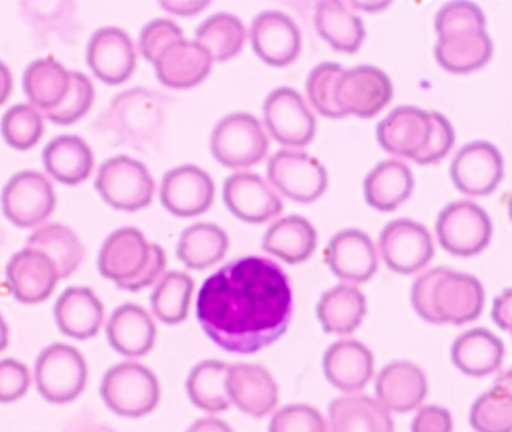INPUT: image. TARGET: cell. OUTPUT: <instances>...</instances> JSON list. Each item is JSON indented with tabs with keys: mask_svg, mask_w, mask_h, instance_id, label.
<instances>
[{
	"mask_svg": "<svg viewBox=\"0 0 512 432\" xmlns=\"http://www.w3.org/2000/svg\"><path fill=\"white\" fill-rule=\"evenodd\" d=\"M197 320L218 347L254 354L286 333L293 315L292 285L275 261L244 257L203 282Z\"/></svg>",
	"mask_w": 512,
	"mask_h": 432,
	"instance_id": "6da1fadb",
	"label": "cell"
},
{
	"mask_svg": "<svg viewBox=\"0 0 512 432\" xmlns=\"http://www.w3.org/2000/svg\"><path fill=\"white\" fill-rule=\"evenodd\" d=\"M437 62L452 74H469L487 65L493 56V41L485 32V17L476 3L458 0L446 3L436 15Z\"/></svg>",
	"mask_w": 512,
	"mask_h": 432,
	"instance_id": "7a4b0ae2",
	"label": "cell"
},
{
	"mask_svg": "<svg viewBox=\"0 0 512 432\" xmlns=\"http://www.w3.org/2000/svg\"><path fill=\"white\" fill-rule=\"evenodd\" d=\"M410 299L422 320L461 326L481 315L484 288L475 276L436 267L413 282Z\"/></svg>",
	"mask_w": 512,
	"mask_h": 432,
	"instance_id": "3957f363",
	"label": "cell"
},
{
	"mask_svg": "<svg viewBox=\"0 0 512 432\" xmlns=\"http://www.w3.org/2000/svg\"><path fill=\"white\" fill-rule=\"evenodd\" d=\"M166 269V252L149 243L142 231L133 227L113 231L101 246L98 270L119 288L140 291L151 287Z\"/></svg>",
	"mask_w": 512,
	"mask_h": 432,
	"instance_id": "277c9868",
	"label": "cell"
},
{
	"mask_svg": "<svg viewBox=\"0 0 512 432\" xmlns=\"http://www.w3.org/2000/svg\"><path fill=\"white\" fill-rule=\"evenodd\" d=\"M160 395V383L154 372L137 362L113 366L101 384L104 402L119 416H146L157 408Z\"/></svg>",
	"mask_w": 512,
	"mask_h": 432,
	"instance_id": "5b68a950",
	"label": "cell"
},
{
	"mask_svg": "<svg viewBox=\"0 0 512 432\" xmlns=\"http://www.w3.org/2000/svg\"><path fill=\"white\" fill-rule=\"evenodd\" d=\"M95 188L115 209L137 212L151 204L155 182L143 162L119 155L101 165Z\"/></svg>",
	"mask_w": 512,
	"mask_h": 432,
	"instance_id": "8992f818",
	"label": "cell"
},
{
	"mask_svg": "<svg viewBox=\"0 0 512 432\" xmlns=\"http://www.w3.org/2000/svg\"><path fill=\"white\" fill-rule=\"evenodd\" d=\"M38 392L53 404L74 401L88 383V365L77 348L53 344L44 348L35 363Z\"/></svg>",
	"mask_w": 512,
	"mask_h": 432,
	"instance_id": "52a82bcc",
	"label": "cell"
},
{
	"mask_svg": "<svg viewBox=\"0 0 512 432\" xmlns=\"http://www.w3.org/2000/svg\"><path fill=\"white\" fill-rule=\"evenodd\" d=\"M269 149V140L259 119L248 113L224 117L211 137L212 155L227 168L259 164Z\"/></svg>",
	"mask_w": 512,
	"mask_h": 432,
	"instance_id": "ba28073f",
	"label": "cell"
},
{
	"mask_svg": "<svg viewBox=\"0 0 512 432\" xmlns=\"http://www.w3.org/2000/svg\"><path fill=\"white\" fill-rule=\"evenodd\" d=\"M493 225L487 212L472 201L448 204L437 216L436 234L440 246L458 257H473L490 243Z\"/></svg>",
	"mask_w": 512,
	"mask_h": 432,
	"instance_id": "9c48e42d",
	"label": "cell"
},
{
	"mask_svg": "<svg viewBox=\"0 0 512 432\" xmlns=\"http://www.w3.org/2000/svg\"><path fill=\"white\" fill-rule=\"evenodd\" d=\"M4 215L20 228L37 227L46 221L56 206L52 183L38 171L26 170L14 174L2 191Z\"/></svg>",
	"mask_w": 512,
	"mask_h": 432,
	"instance_id": "30bf717a",
	"label": "cell"
},
{
	"mask_svg": "<svg viewBox=\"0 0 512 432\" xmlns=\"http://www.w3.org/2000/svg\"><path fill=\"white\" fill-rule=\"evenodd\" d=\"M268 179L281 194L298 203H313L328 188V173L314 156L280 150L268 162Z\"/></svg>",
	"mask_w": 512,
	"mask_h": 432,
	"instance_id": "8fae6325",
	"label": "cell"
},
{
	"mask_svg": "<svg viewBox=\"0 0 512 432\" xmlns=\"http://www.w3.org/2000/svg\"><path fill=\"white\" fill-rule=\"evenodd\" d=\"M433 131L431 113L416 107H397L377 125V140L386 152L422 165Z\"/></svg>",
	"mask_w": 512,
	"mask_h": 432,
	"instance_id": "7c38bea8",
	"label": "cell"
},
{
	"mask_svg": "<svg viewBox=\"0 0 512 432\" xmlns=\"http://www.w3.org/2000/svg\"><path fill=\"white\" fill-rule=\"evenodd\" d=\"M391 80L376 66L361 65L344 71L335 87V102L347 114L370 119L391 102Z\"/></svg>",
	"mask_w": 512,
	"mask_h": 432,
	"instance_id": "4fadbf2b",
	"label": "cell"
},
{
	"mask_svg": "<svg viewBox=\"0 0 512 432\" xmlns=\"http://www.w3.org/2000/svg\"><path fill=\"white\" fill-rule=\"evenodd\" d=\"M380 254L389 269L412 275L424 269L434 255L433 240L424 225L412 219H395L380 233Z\"/></svg>",
	"mask_w": 512,
	"mask_h": 432,
	"instance_id": "5bb4252c",
	"label": "cell"
},
{
	"mask_svg": "<svg viewBox=\"0 0 512 432\" xmlns=\"http://www.w3.org/2000/svg\"><path fill=\"white\" fill-rule=\"evenodd\" d=\"M263 116L269 132L278 143L304 147L316 134V119L304 98L290 87H278L263 104Z\"/></svg>",
	"mask_w": 512,
	"mask_h": 432,
	"instance_id": "9a60e30c",
	"label": "cell"
},
{
	"mask_svg": "<svg viewBox=\"0 0 512 432\" xmlns=\"http://www.w3.org/2000/svg\"><path fill=\"white\" fill-rule=\"evenodd\" d=\"M502 177V153L488 141H473L461 147L451 164L452 182L463 194H491Z\"/></svg>",
	"mask_w": 512,
	"mask_h": 432,
	"instance_id": "2e32d148",
	"label": "cell"
},
{
	"mask_svg": "<svg viewBox=\"0 0 512 432\" xmlns=\"http://www.w3.org/2000/svg\"><path fill=\"white\" fill-rule=\"evenodd\" d=\"M214 195V180L197 165L172 168L167 171L161 185V203L179 218L208 212L214 203Z\"/></svg>",
	"mask_w": 512,
	"mask_h": 432,
	"instance_id": "e0dca14e",
	"label": "cell"
},
{
	"mask_svg": "<svg viewBox=\"0 0 512 432\" xmlns=\"http://www.w3.org/2000/svg\"><path fill=\"white\" fill-rule=\"evenodd\" d=\"M86 60L101 81L118 86L127 81L136 69V47L125 30L103 27L92 35Z\"/></svg>",
	"mask_w": 512,
	"mask_h": 432,
	"instance_id": "ac0fdd59",
	"label": "cell"
},
{
	"mask_svg": "<svg viewBox=\"0 0 512 432\" xmlns=\"http://www.w3.org/2000/svg\"><path fill=\"white\" fill-rule=\"evenodd\" d=\"M223 198L236 218L262 224L283 212V201L274 189L253 173H236L224 182Z\"/></svg>",
	"mask_w": 512,
	"mask_h": 432,
	"instance_id": "d6986e66",
	"label": "cell"
},
{
	"mask_svg": "<svg viewBox=\"0 0 512 432\" xmlns=\"http://www.w3.org/2000/svg\"><path fill=\"white\" fill-rule=\"evenodd\" d=\"M251 44L263 62L281 68L299 56L301 32L295 21L283 12L266 11L254 18Z\"/></svg>",
	"mask_w": 512,
	"mask_h": 432,
	"instance_id": "ffe728a7",
	"label": "cell"
},
{
	"mask_svg": "<svg viewBox=\"0 0 512 432\" xmlns=\"http://www.w3.org/2000/svg\"><path fill=\"white\" fill-rule=\"evenodd\" d=\"M326 263L343 281L367 282L377 270V252L373 240L364 231L347 228L329 240Z\"/></svg>",
	"mask_w": 512,
	"mask_h": 432,
	"instance_id": "44dd1931",
	"label": "cell"
},
{
	"mask_svg": "<svg viewBox=\"0 0 512 432\" xmlns=\"http://www.w3.org/2000/svg\"><path fill=\"white\" fill-rule=\"evenodd\" d=\"M11 293L22 303H40L55 291L59 276L55 264L43 252L25 248L11 257L7 266Z\"/></svg>",
	"mask_w": 512,
	"mask_h": 432,
	"instance_id": "7402d4cb",
	"label": "cell"
},
{
	"mask_svg": "<svg viewBox=\"0 0 512 432\" xmlns=\"http://www.w3.org/2000/svg\"><path fill=\"white\" fill-rule=\"evenodd\" d=\"M227 390L230 401L253 417H265L278 404V386L268 369L238 363L229 368Z\"/></svg>",
	"mask_w": 512,
	"mask_h": 432,
	"instance_id": "603a6c76",
	"label": "cell"
},
{
	"mask_svg": "<svg viewBox=\"0 0 512 432\" xmlns=\"http://www.w3.org/2000/svg\"><path fill=\"white\" fill-rule=\"evenodd\" d=\"M428 384L424 371L415 363H389L376 380V395L388 411L407 413L415 410L427 396Z\"/></svg>",
	"mask_w": 512,
	"mask_h": 432,
	"instance_id": "cb8c5ba5",
	"label": "cell"
},
{
	"mask_svg": "<svg viewBox=\"0 0 512 432\" xmlns=\"http://www.w3.org/2000/svg\"><path fill=\"white\" fill-rule=\"evenodd\" d=\"M323 371L332 386L344 392L364 389L373 377V353L362 342L341 339L326 350Z\"/></svg>",
	"mask_w": 512,
	"mask_h": 432,
	"instance_id": "d4e9b609",
	"label": "cell"
},
{
	"mask_svg": "<svg viewBox=\"0 0 512 432\" xmlns=\"http://www.w3.org/2000/svg\"><path fill=\"white\" fill-rule=\"evenodd\" d=\"M208 53L194 41L175 42L154 63L158 80L172 89H190L202 83L212 69Z\"/></svg>",
	"mask_w": 512,
	"mask_h": 432,
	"instance_id": "484cf974",
	"label": "cell"
},
{
	"mask_svg": "<svg viewBox=\"0 0 512 432\" xmlns=\"http://www.w3.org/2000/svg\"><path fill=\"white\" fill-rule=\"evenodd\" d=\"M113 350L127 357H142L154 348L157 326L142 306L125 303L113 311L107 323Z\"/></svg>",
	"mask_w": 512,
	"mask_h": 432,
	"instance_id": "4316f807",
	"label": "cell"
},
{
	"mask_svg": "<svg viewBox=\"0 0 512 432\" xmlns=\"http://www.w3.org/2000/svg\"><path fill=\"white\" fill-rule=\"evenodd\" d=\"M59 330L74 339L94 338L104 320V306L88 287H70L55 305Z\"/></svg>",
	"mask_w": 512,
	"mask_h": 432,
	"instance_id": "83f0119b",
	"label": "cell"
},
{
	"mask_svg": "<svg viewBox=\"0 0 512 432\" xmlns=\"http://www.w3.org/2000/svg\"><path fill=\"white\" fill-rule=\"evenodd\" d=\"M328 411L331 432H394L391 414L370 396H343Z\"/></svg>",
	"mask_w": 512,
	"mask_h": 432,
	"instance_id": "f1b7e54d",
	"label": "cell"
},
{
	"mask_svg": "<svg viewBox=\"0 0 512 432\" xmlns=\"http://www.w3.org/2000/svg\"><path fill=\"white\" fill-rule=\"evenodd\" d=\"M505 345L490 330L472 329L455 339L451 348L452 363L470 377L493 374L502 365Z\"/></svg>",
	"mask_w": 512,
	"mask_h": 432,
	"instance_id": "f546056e",
	"label": "cell"
},
{
	"mask_svg": "<svg viewBox=\"0 0 512 432\" xmlns=\"http://www.w3.org/2000/svg\"><path fill=\"white\" fill-rule=\"evenodd\" d=\"M47 173L65 185H79L94 170V153L79 135H59L44 147Z\"/></svg>",
	"mask_w": 512,
	"mask_h": 432,
	"instance_id": "4dcf8cb0",
	"label": "cell"
},
{
	"mask_svg": "<svg viewBox=\"0 0 512 432\" xmlns=\"http://www.w3.org/2000/svg\"><path fill=\"white\" fill-rule=\"evenodd\" d=\"M317 245L316 228L304 216H287L272 224L263 237L262 248L287 264H299L313 255Z\"/></svg>",
	"mask_w": 512,
	"mask_h": 432,
	"instance_id": "1f68e13d",
	"label": "cell"
},
{
	"mask_svg": "<svg viewBox=\"0 0 512 432\" xmlns=\"http://www.w3.org/2000/svg\"><path fill=\"white\" fill-rule=\"evenodd\" d=\"M316 312L326 333L349 335L361 326L367 300L358 288L340 284L322 294Z\"/></svg>",
	"mask_w": 512,
	"mask_h": 432,
	"instance_id": "d6a6232c",
	"label": "cell"
},
{
	"mask_svg": "<svg viewBox=\"0 0 512 432\" xmlns=\"http://www.w3.org/2000/svg\"><path fill=\"white\" fill-rule=\"evenodd\" d=\"M413 174L400 161H385L376 165L365 177V201L380 212H392L410 197Z\"/></svg>",
	"mask_w": 512,
	"mask_h": 432,
	"instance_id": "836d02e7",
	"label": "cell"
},
{
	"mask_svg": "<svg viewBox=\"0 0 512 432\" xmlns=\"http://www.w3.org/2000/svg\"><path fill=\"white\" fill-rule=\"evenodd\" d=\"M314 23L319 35L334 50L343 53H356L365 38L361 18L337 0L317 3Z\"/></svg>",
	"mask_w": 512,
	"mask_h": 432,
	"instance_id": "e575fe53",
	"label": "cell"
},
{
	"mask_svg": "<svg viewBox=\"0 0 512 432\" xmlns=\"http://www.w3.org/2000/svg\"><path fill=\"white\" fill-rule=\"evenodd\" d=\"M26 248L43 252L55 264L59 279L70 278L85 257L79 236L67 225L47 224L29 236Z\"/></svg>",
	"mask_w": 512,
	"mask_h": 432,
	"instance_id": "d590c367",
	"label": "cell"
},
{
	"mask_svg": "<svg viewBox=\"0 0 512 432\" xmlns=\"http://www.w3.org/2000/svg\"><path fill=\"white\" fill-rule=\"evenodd\" d=\"M227 249L229 236L223 228L199 222L182 231L176 254L188 269L205 270L220 263Z\"/></svg>",
	"mask_w": 512,
	"mask_h": 432,
	"instance_id": "8d00e7d4",
	"label": "cell"
},
{
	"mask_svg": "<svg viewBox=\"0 0 512 432\" xmlns=\"http://www.w3.org/2000/svg\"><path fill=\"white\" fill-rule=\"evenodd\" d=\"M70 86V71L64 68L58 60H34L26 68L23 75V87L26 96L32 102V107L40 108L44 113L53 110L61 104Z\"/></svg>",
	"mask_w": 512,
	"mask_h": 432,
	"instance_id": "74e56055",
	"label": "cell"
},
{
	"mask_svg": "<svg viewBox=\"0 0 512 432\" xmlns=\"http://www.w3.org/2000/svg\"><path fill=\"white\" fill-rule=\"evenodd\" d=\"M229 365L218 360H205L191 369L187 378V392L191 402L200 410L220 413L229 410L227 377Z\"/></svg>",
	"mask_w": 512,
	"mask_h": 432,
	"instance_id": "f35d334b",
	"label": "cell"
},
{
	"mask_svg": "<svg viewBox=\"0 0 512 432\" xmlns=\"http://www.w3.org/2000/svg\"><path fill=\"white\" fill-rule=\"evenodd\" d=\"M245 36L247 30L238 17L227 12H218L197 27L194 42L199 44L212 60L227 62L241 53Z\"/></svg>",
	"mask_w": 512,
	"mask_h": 432,
	"instance_id": "ab89813d",
	"label": "cell"
},
{
	"mask_svg": "<svg viewBox=\"0 0 512 432\" xmlns=\"http://www.w3.org/2000/svg\"><path fill=\"white\" fill-rule=\"evenodd\" d=\"M470 425L476 432L512 431L511 375L505 372L493 389L482 393L470 408Z\"/></svg>",
	"mask_w": 512,
	"mask_h": 432,
	"instance_id": "60d3db41",
	"label": "cell"
},
{
	"mask_svg": "<svg viewBox=\"0 0 512 432\" xmlns=\"http://www.w3.org/2000/svg\"><path fill=\"white\" fill-rule=\"evenodd\" d=\"M194 281L184 272L166 273L151 296L152 311L166 324H179L188 317Z\"/></svg>",
	"mask_w": 512,
	"mask_h": 432,
	"instance_id": "b9f144b4",
	"label": "cell"
},
{
	"mask_svg": "<svg viewBox=\"0 0 512 432\" xmlns=\"http://www.w3.org/2000/svg\"><path fill=\"white\" fill-rule=\"evenodd\" d=\"M0 131L4 140L14 149H32L43 137V116L32 105H14L2 117Z\"/></svg>",
	"mask_w": 512,
	"mask_h": 432,
	"instance_id": "7bdbcfd3",
	"label": "cell"
},
{
	"mask_svg": "<svg viewBox=\"0 0 512 432\" xmlns=\"http://www.w3.org/2000/svg\"><path fill=\"white\" fill-rule=\"evenodd\" d=\"M343 72V66L338 63L325 62L317 65L307 78V93L311 105L329 119L344 117L343 111L335 102V87Z\"/></svg>",
	"mask_w": 512,
	"mask_h": 432,
	"instance_id": "ee69618b",
	"label": "cell"
},
{
	"mask_svg": "<svg viewBox=\"0 0 512 432\" xmlns=\"http://www.w3.org/2000/svg\"><path fill=\"white\" fill-rule=\"evenodd\" d=\"M94 84L82 72H70V86L58 107L47 111V119L58 125H73L82 119L94 102Z\"/></svg>",
	"mask_w": 512,
	"mask_h": 432,
	"instance_id": "f6af8a7d",
	"label": "cell"
},
{
	"mask_svg": "<svg viewBox=\"0 0 512 432\" xmlns=\"http://www.w3.org/2000/svg\"><path fill=\"white\" fill-rule=\"evenodd\" d=\"M269 432H328L319 410L305 404L281 408L269 423Z\"/></svg>",
	"mask_w": 512,
	"mask_h": 432,
	"instance_id": "bcb514c9",
	"label": "cell"
},
{
	"mask_svg": "<svg viewBox=\"0 0 512 432\" xmlns=\"http://www.w3.org/2000/svg\"><path fill=\"white\" fill-rule=\"evenodd\" d=\"M184 39L181 27L166 18L149 21L140 33V51L151 63L157 62L164 50Z\"/></svg>",
	"mask_w": 512,
	"mask_h": 432,
	"instance_id": "7dc6e473",
	"label": "cell"
},
{
	"mask_svg": "<svg viewBox=\"0 0 512 432\" xmlns=\"http://www.w3.org/2000/svg\"><path fill=\"white\" fill-rule=\"evenodd\" d=\"M31 386V374L19 360H0V402L23 398Z\"/></svg>",
	"mask_w": 512,
	"mask_h": 432,
	"instance_id": "c3c4849f",
	"label": "cell"
},
{
	"mask_svg": "<svg viewBox=\"0 0 512 432\" xmlns=\"http://www.w3.org/2000/svg\"><path fill=\"white\" fill-rule=\"evenodd\" d=\"M433 138H431L430 147H428L427 155H425L422 165L436 164L440 159L448 155L449 150L454 146L455 134L449 120L442 114L433 111Z\"/></svg>",
	"mask_w": 512,
	"mask_h": 432,
	"instance_id": "681fc988",
	"label": "cell"
},
{
	"mask_svg": "<svg viewBox=\"0 0 512 432\" xmlns=\"http://www.w3.org/2000/svg\"><path fill=\"white\" fill-rule=\"evenodd\" d=\"M452 416L446 408L427 405L416 413L412 432H452Z\"/></svg>",
	"mask_w": 512,
	"mask_h": 432,
	"instance_id": "f907efd6",
	"label": "cell"
},
{
	"mask_svg": "<svg viewBox=\"0 0 512 432\" xmlns=\"http://www.w3.org/2000/svg\"><path fill=\"white\" fill-rule=\"evenodd\" d=\"M493 318L497 326L502 327L503 330L509 329V318H511V290L503 291L497 297L493 306Z\"/></svg>",
	"mask_w": 512,
	"mask_h": 432,
	"instance_id": "816d5d0a",
	"label": "cell"
},
{
	"mask_svg": "<svg viewBox=\"0 0 512 432\" xmlns=\"http://www.w3.org/2000/svg\"><path fill=\"white\" fill-rule=\"evenodd\" d=\"M209 2H196V0H172V2H161V6L167 11L176 15H196L206 8Z\"/></svg>",
	"mask_w": 512,
	"mask_h": 432,
	"instance_id": "f5cc1de1",
	"label": "cell"
},
{
	"mask_svg": "<svg viewBox=\"0 0 512 432\" xmlns=\"http://www.w3.org/2000/svg\"><path fill=\"white\" fill-rule=\"evenodd\" d=\"M187 432H233V429L223 420L206 417L196 420Z\"/></svg>",
	"mask_w": 512,
	"mask_h": 432,
	"instance_id": "db71d44e",
	"label": "cell"
},
{
	"mask_svg": "<svg viewBox=\"0 0 512 432\" xmlns=\"http://www.w3.org/2000/svg\"><path fill=\"white\" fill-rule=\"evenodd\" d=\"M13 90V75L10 68L0 60V105L5 104Z\"/></svg>",
	"mask_w": 512,
	"mask_h": 432,
	"instance_id": "11a10c76",
	"label": "cell"
},
{
	"mask_svg": "<svg viewBox=\"0 0 512 432\" xmlns=\"http://www.w3.org/2000/svg\"><path fill=\"white\" fill-rule=\"evenodd\" d=\"M8 341H10V330L5 318L0 315V353L7 348Z\"/></svg>",
	"mask_w": 512,
	"mask_h": 432,
	"instance_id": "9f6ffc18",
	"label": "cell"
},
{
	"mask_svg": "<svg viewBox=\"0 0 512 432\" xmlns=\"http://www.w3.org/2000/svg\"><path fill=\"white\" fill-rule=\"evenodd\" d=\"M350 5L353 6V8H359L364 9V11L368 12H376L379 11V9L386 8V6L389 5V3H358V2H350Z\"/></svg>",
	"mask_w": 512,
	"mask_h": 432,
	"instance_id": "6f0895ef",
	"label": "cell"
},
{
	"mask_svg": "<svg viewBox=\"0 0 512 432\" xmlns=\"http://www.w3.org/2000/svg\"><path fill=\"white\" fill-rule=\"evenodd\" d=\"M73 432H115L109 426L104 425H94V423H88V425L79 426V428L74 429Z\"/></svg>",
	"mask_w": 512,
	"mask_h": 432,
	"instance_id": "680465c9",
	"label": "cell"
}]
</instances>
